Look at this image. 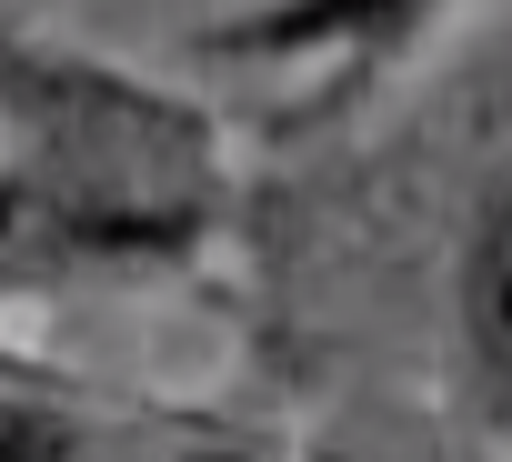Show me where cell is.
I'll return each mask as SVG.
<instances>
[{
	"label": "cell",
	"instance_id": "5b68a950",
	"mask_svg": "<svg viewBox=\"0 0 512 462\" xmlns=\"http://www.w3.org/2000/svg\"><path fill=\"white\" fill-rule=\"evenodd\" d=\"M0 382H51V362H21V352H0Z\"/></svg>",
	"mask_w": 512,
	"mask_h": 462
},
{
	"label": "cell",
	"instance_id": "7a4b0ae2",
	"mask_svg": "<svg viewBox=\"0 0 512 462\" xmlns=\"http://www.w3.org/2000/svg\"><path fill=\"white\" fill-rule=\"evenodd\" d=\"M472 0H241L201 31V61L231 71H322L342 91L382 81L392 61H412L432 31H452Z\"/></svg>",
	"mask_w": 512,
	"mask_h": 462
},
{
	"label": "cell",
	"instance_id": "6da1fadb",
	"mask_svg": "<svg viewBox=\"0 0 512 462\" xmlns=\"http://www.w3.org/2000/svg\"><path fill=\"white\" fill-rule=\"evenodd\" d=\"M0 292L171 272L221 231V131L71 51H0Z\"/></svg>",
	"mask_w": 512,
	"mask_h": 462
},
{
	"label": "cell",
	"instance_id": "3957f363",
	"mask_svg": "<svg viewBox=\"0 0 512 462\" xmlns=\"http://www.w3.org/2000/svg\"><path fill=\"white\" fill-rule=\"evenodd\" d=\"M452 382L472 422L512 442V161H492L452 242Z\"/></svg>",
	"mask_w": 512,
	"mask_h": 462
},
{
	"label": "cell",
	"instance_id": "277c9868",
	"mask_svg": "<svg viewBox=\"0 0 512 462\" xmlns=\"http://www.w3.org/2000/svg\"><path fill=\"white\" fill-rule=\"evenodd\" d=\"M141 462H282L262 432H231V422H181L171 442H151Z\"/></svg>",
	"mask_w": 512,
	"mask_h": 462
}]
</instances>
